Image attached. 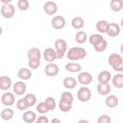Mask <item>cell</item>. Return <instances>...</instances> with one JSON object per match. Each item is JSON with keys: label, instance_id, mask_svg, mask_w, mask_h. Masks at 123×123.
Listing matches in <instances>:
<instances>
[{"label": "cell", "instance_id": "cell-1", "mask_svg": "<svg viewBox=\"0 0 123 123\" xmlns=\"http://www.w3.org/2000/svg\"><path fill=\"white\" fill-rule=\"evenodd\" d=\"M89 42L92 44L97 51H102L105 49L107 46V41L99 34H94L91 36L89 39Z\"/></svg>", "mask_w": 123, "mask_h": 123}, {"label": "cell", "instance_id": "cell-2", "mask_svg": "<svg viewBox=\"0 0 123 123\" xmlns=\"http://www.w3.org/2000/svg\"><path fill=\"white\" fill-rule=\"evenodd\" d=\"M109 64L116 71L122 72L123 71V61L121 56L117 54H111L108 59Z\"/></svg>", "mask_w": 123, "mask_h": 123}, {"label": "cell", "instance_id": "cell-3", "mask_svg": "<svg viewBox=\"0 0 123 123\" xmlns=\"http://www.w3.org/2000/svg\"><path fill=\"white\" fill-rule=\"evenodd\" d=\"M86 51L84 48L73 47L68 52L67 57L71 60H77L83 59L86 55Z\"/></svg>", "mask_w": 123, "mask_h": 123}, {"label": "cell", "instance_id": "cell-4", "mask_svg": "<svg viewBox=\"0 0 123 123\" xmlns=\"http://www.w3.org/2000/svg\"><path fill=\"white\" fill-rule=\"evenodd\" d=\"M55 46L57 49L56 58L61 59L64 56V52L67 49V44L65 41L62 39L57 40L55 43Z\"/></svg>", "mask_w": 123, "mask_h": 123}, {"label": "cell", "instance_id": "cell-5", "mask_svg": "<svg viewBox=\"0 0 123 123\" xmlns=\"http://www.w3.org/2000/svg\"><path fill=\"white\" fill-rule=\"evenodd\" d=\"M1 12L4 17L8 18H11L12 17L14 14V7L12 4L6 3L1 7Z\"/></svg>", "mask_w": 123, "mask_h": 123}, {"label": "cell", "instance_id": "cell-6", "mask_svg": "<svg viewBox=\"0 0 123 123\" xmlns=\"http://www.w3.org/2000/svg\"><path fill=\"white\" fill-rule=\"evenodd\" d=\"M91 91L89 88L85 87L80 88L77 92V97L81 101H87L91 98Z\"/></svg>", "mask_w": 123, "mask_h": 123}, {"label": "cell", "instance_id": "cell-7", "mask_svg": "<svg viewBox=\"0 0 123 123\" xmlns=\"http://www.w3.org/2000/svg\"><path fill=\"white\" fill-rule=\"evenodd\" d=\"M2 103L6 106L12 105L15 100L14 95L10 92H6L3 94L1 98Z\"/></svg>", "mask_w": 123, "mask_h": 123}, {"label": "cell", "instance_id": "cell-8", "mask_svg": "<svg viewBox=\"0 0 123 123\" xmlns=\"http://www.w3.org/2000/svg\"><path fill=\"white\" fill-rule=\"evenodd\" d=\"M61 100L59 102V108L60 110L64 112L68 111L72 107V101L66 98H61Z\"/></svg>", "mask_w": 123, "mask_h": 123}, {"label": "cell", "instance_id": "cell-9", "mask_svg": "<svg viewBox=\"0 0 123 123\" xmlns=\"http://www.w3.org/2000/svg\"><path fill=\"white\" fill-rule=\"evenodd\" d=\"M45 71L48 76H54L58 73L59 67L56 64L49 63L46 65Z\"/></svg>", "mask_w": 123, "mask_h": 123}, {"label": "cell", "instance_id": "cell-10", "mask_svg": "<svg viewBox=\"0 0 123 123\" xmlns=\"http://www.w3.org/2000/svg\"><path fill=\"white\" fill-rule=\"evenodd\" d=\"M65 24V21L64 19L60 15L54 17L52 20V25L57 29H60L63 28Z\"/></svg>", "mask_w": 123, "mask_h": 123}, {"label": "cell", "instance_id": "cell-11", "mask_svg": "<svg viewBox=\"0 0 123 123\" xmlns=\"http://www.w3.org/2000/svg\"><path fill=\"white\" fill-rule=\"evenodd\" d=\"M44 58L47 62H51L56 58V52L51 48H47L44 50Z\"/></svg>", "mask_w": 123, "mask_h": 123}, {"label": "cell", "instance_id": "cell-12", "mask_svg": "<svg viewBox=\"0 0 123 123\" xmlns=\"http://www.w3.org/2000/svg\"><path fill=\"white\" fill-rule=\"evenodd\" d=\"M44 10L46 13L49 15L54 14L57 11V6L52 1H48L44 5Z\"/></svg>", "mask_w": 123, "mask_h": 123}, {"label": "cell", "instance_id": "cell-13", "mask_svg": "<svg viewBox=\"0 0 123 123\" xmlns=\"http://www.w3.org/2000/svg\"><path fill=\"white\" fill-rule=\"evenodd\" d=\"M92 77L91 75L87 72H82L78 76L79 82L83 85L89 84L92 81Z\"/></svg>", "mask_w": 123, "mask_h": 123}, {"label": "cell", "instance_id": "cell-14", "mask_svg": "<svg viewBox=\"0 0 123 123\" xmlns=\"http://www.w3.org/2000/svg\"><path fill=\"white\" fill-rule=\"evenodd\" d=\"M14 92L18 95H23L26 90L25 84L21 81L16 82L13 87Z\"/></svg>", "mask_w": 123, "mask_h": 123}, {"label": "cell", "instance_id": "cell-15", "mask_svg": "<svg viewBox=\"0 0 123 123\" xmlns=\"http://www.w3.org/2000/svg\"><path fill=\"white\" fill-rule=\"evenodd\" d=\"M107 33L110 36L115 37L120 33V27L117 24L113 23H111L109 24V29Z\"/></svg>", "mask_w": 123, "mask_h": 123}, {"label": "cell", "instance_id": "cell-16", "mask_svg": "<svg viewBox=\"0 0 123 123\" xmlns=\"http://www.w3.org/2000/svg\"><path fill=\"white\" fill-rule=\"evenodd\" d=\"M11 86L10 78L6 76H2L0 78V88L2 90L9 89Z\"/></svg>", "mask_w": 123, "mask_h": 123}, {"label": "cell", "instance_id": "cell-17", "mask_svg": "<svg viewBox=\"0 0 123 123\" xmlns=\"http://www.w3.org/2000/svg\"><path fill=\"white\" fill-rule=\"evenodd\" d=\"M36 97L33 94H28L24 98V102L27 107L33 106L36 102Z\"/></svg>", "mask_w": 123, "mask_h": 123}, {"label": "cell", "instance_id": "cell-18", "mask_svg": "<svg viewBox=\"0 0 123 123\" xmlns=\"http://www.w3.org/2000/svg\"><path fill=\"white\" fill-rule=\"evenodd\" d=\"M97 89L98 92L103 95L108 94L111 90V86L109 84L100 83L98 85Z\"/></svg>", "mask_w": 123, "mask_h": 123}, {"label": "cell", "instance_id": "cell-19", "mask_svg": "<svg viewBox=\"0 0 123 123\" xmlns=\"http://www.w3.org/2000/svg\"><path fill=\"white\" fill-rule=\"evenodd\" d=\"M109 27V24L107 22L104 20H100L97 23L96 25V28L97 30L102 33H106L108 30Z\"/></svg>", "mask_w": 123, "mask_h": 123}, {"label": "cell", "instance_id": "cell-20", "mask_svg": "<svg viewBox=\"0 0 123 123\" xmlns=\"http://www.w3.org/2000/svg\"><path fill=\"white\" fill-rule=\"evenodd\" d=\"M111 74L109 72L105 71L101 72L98 76V80L103 84L107 83L111 78Z\"/></svg>", "mask_w": 123, "mask_h": 123}, {"label": "cell", "instance_id": "cell-21", "mask_svg": "<svg viewBox=\"0 0 123 123\" xmlns=\"http://www.w3.org/2000/svg\"><path fill=\"white\" fill-rule=\"evenodd\" d=\"M114 86L117 88L123 87V75L122 74H117L115 75L112 79Z\"/></svg>", "mask_w": 123, "mask_h": 123}, {"label": "cell", "instance_id": "cell-22", "mask_svg": "<svg viewBox=\"0 0 123 123\" xmlns=\"http://www.w3.org/2000/svg\"><path fill=\"white\" fill-rule=\"evenodd\" d=\"M18 75L20 78L24 80H27L31 77L32 74L28 69L22 68L18 71Z\"/></svg>", "mask_w": 123, "mask_h": 123}, {"label": "cell", "instance_id": "cell-23", "mask_svg": "<svg viewBox=\"0 0 123 123\" xmlns=\"http://www.w3.org/2000/svg\"><path fill=\"white\" fill-rule=\"evenodd\" d=\"M106 105L110 108H113L116 106L118 103L117 98L114 95L109 96L105 101Z\"/></svg>", "mask_w": 123, "mask_h": 123}, {"label": "cell", "instance_id": "cell-24", "mask_svg": "<svg viewBox=\"0 0 123 123\" xmlns=\"http://www.w3.org/2000/svg\"><path fill=\"white\" fill-rule=\"evenodd\" d=\"M36 114L32 111H27L24 113L23 116V120L27 123H32L36 119Z\"/></svg>", "mask_w": 123, "mask_h": 123}, {"label": "cell", "instance_id": "cell-25", "mask_svg": "<svg viewBox=\"0 0 123 123\" xmlns=\"http://www.w3.org/2000/svg\"><path fill=\"white\" fill-rule=\"evenodd\" d=\"M63 85L65 87L72 89L76 85V82L74 78L71 77H69L64 79Z\"/></svg>", "mask_w": 123, "mask_h": 123}, {"label": "cell", "instance_id": "cell-26", "mask_svg": "<svg viewBox=\"0 0 123 123\" xmlns=\"http://www.w3.org/2000/svg\"><path fill=\"white\" fill-rule=\"evenodd\" d=\"M40 54V51L39 49L36 48H33L28 51L27 53V58L29 59L32 58H36L40 60L41 57Z\"/></svg>", "mask_w": 123, "mask_h": 123}, {"label": "cell", "instance_id": "cell-27", "mask_svg": "<svg viewBox=\"0 0 123 123\" xmlns=\"http://www.w3.org/2000/svg\"><path fill=\"white\" fill-rule=\"evenodd\" d=\"M110 6L114 11H120L123 8V1L121 0H112L111 1Z\"/></svg>", "mask_w": 123, "mask_h": 123}, {"label": "cell", "instance_id": "cell-28", "mask_svg": "<svg viewBox=\"0 0 123 123\" xmlns=\"http://www.w3.org/2000/svg\"><path fill=\"white\" fill-rule=\"evenodd\" d=\"M65 69L71 72H77L81 70V66L77 63H68L65 65Z\"/></svg>", "mask_w": 123, "mask_h": 123}, {"label": "cell", "instance_id": "cell-29", "mask_svg": "<svg viewBox=\"0 0 123 123\" xmlns=\"http://www.w3.org/2000/svg\"><path fill=\"white\" fill-rule=\"evenodd\" d=\"M1 117L4 120H9L13 115V111L10 109H4L1 112Z\"/></svg>", "mask_w": 123, "mask_h": 123}, {"label": "cell", "instance_id": "cell-30", "mask_svg": "<svg viewBox=\"0 0 123 123\" xmlns=\"http://www.w3.org/2000/svg\"><path fill=\"white\" fill-rule=\"evenodd\" d=\"M72 25L75 28H80L84 25V20L80 17H75L72 20Z\"/></svg>", "mask_w": 123, "mask_h": 123}, {"label": "cell", "instance_id": "cell-31", "mask_svg": "<svg viewBox=\"0 0 123 123\" xmlns=\"http://www.w3.org/2000/svg\"><path fill=\"white\" fill-rule=\"evenodd\" d=\"M75 39L78 43H83L86 41V34L83 31L78 32L75 36Z\"/></svg>", "mask_w": 123, "mask_h": 123}, {"label": "cell", "instance_id": "cell-32", "mask_svg": "<svg viewBox=\"0 0 123 123\" xmlns=\"http://www.w3.org/2000/svg\"><path fill=\"white\" fill-rule=\"evenodd\" d=\"M45 103L49 110H53L55 108L56 103L54 98L52 97H48L45 100Z\"/></svg>", "mask_w": 123, "mask_h": 123}, {"label": "cell", "instance_id": "cell-33", "mask_svg": "<svg viewBox=\"0 0 123 123\" xmlns=\"http://www.w3.org/2000/svg\"><path fill=\"white\" fill-rule=\"evenodd\" d=\"M40 64L39 60L36 58H32L29 59L28 65L29 67L32 69H37Z\"/></svg>", "mask_w": 123, "mask_h": 123}, {"label": "cell", "instance_id": "cell-34", "mask_svg": "<svg viewBox=\"0 0 123 123\" xmlns=\"http://www.w3.org/2000/svg\"><path fill=\"white\" fill-rule=\"evenodd\" d=\"M37 111L38 112L41 113H44L48 111L49 109L47 108L45 102H42L39 103L37 107Z\"/></svg>", "mask_w": 123, "mask_h": 123}, {"label": "cell", "instance_id": "cell-35", "mask_svg": "<svg viewBox=\"0 0 123 123\" xmlns=\"http://www.w3.org/2000/svg\"><path fill=\"white\" fill-rule=\"evenodd\" d=\"M18 6L21 10H26L29 7V3L27 0H20L18 2Z\"/></svg>", "mask_w": 123, "mask_h": 123}, {"label": "cell", "instance_id": "cell-36", "mask_svg": "<svg viewBox=\"0 0 123 123\" xmlns=\"http://www.w3.org/2000/svg\"><path fill=\"white\" fill-rule=\"evenodd\" d=\"M16 107L18 109H19L21 111L24 110L28 108L25 105V104L24 102V98H21L18 101L17 104H16Z\"/></svg>", "mask_w": 123, "mask_h": 123}, {"label": "cell", "instance_id": "cell-37", "mask_svg": "<svg viewBox=\"0 0 123 123\" xmlns=\"http://www.w3.org/2000/svg\"><path fill=\"white\" fill-rule=\"evenodd\" d=\"M98 123H110L111 122V118L106 115H103L100 116L98 118Z\"/></svg>", "mask_w": 123, "mask_h": 123}, {"label": "cell", "instance_id": "cell-38", "mask_svg": "<svg viewBox=\"0 0 123 123\" xmlns=\"http://www.w3.org/2000/svg\"><path fill=\"white\" fill-rule=\"evenodd\" d=\"M61 98H67L69 99L70 100H71L72 102L73 101V97L72 94L71 93L67 92V91L63 92L62 94Z\"/></svg>", "mask_w": 123, "mask_h": 123}, {"label": "cell", "instance_id": "cell-39", "mask_svg": "<svg viewBox=\"0 0 123 123\" xmlns=\"http://www.w3.org/2000/svg\"><path fill=\"white\" fill-rule=\"evenodd\" d=\"M49 122L48 119L47 117L42 116H40L38 118V120L37 122V123H48Z\"/></svg>", "mask_w": 123, "mask_h": 123}, {"label": "cell", "instance_id": "cell-40", "mask_svg": "<svg viewBox=\"0 0 123 123\" xmlns=\"http://www.w3.org/2000/svg\"><path fill=\"white\" fill-rule=\"evenodd\" d=\"M60 123V121H59L58 119H54L52 121L51 123Z\"/></svg>", "mask_w": 123, "mask_h": 123}]
</instances>
